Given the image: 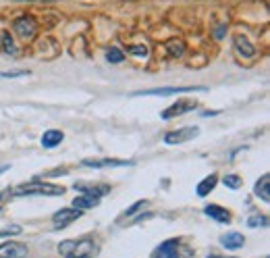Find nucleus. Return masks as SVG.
<instances>
[{"mask_svg": "<svg viewBox=\"0 0 270 258\" xmlns=\"http://www.w3.org/2000/svg\"><path fill=\"white\" fill-rule=\"evenodd\" d=\"M58 252H61L63 258H89L96 252V244L92 238L65 240L58 244Z\"/></svg>", "mask_w": 270, "mask_h": 258, "instance_id": "1", "label": "nucleus"}, {"mask_svg": "<svg viewBox=\"0 0 270 258\" xmlns=\"http://www.w3.org/2000/svg\"><path fill=\"white\" fill-rule=\"evenodd\" d=\"M65 187L61 185H54V183H46V181H34V183H25L19 185L13 196L23 198V196H63Z\"/></svg>", "mask_w": 270, "mask_h": 258, "instance_id": "2", "label": "nucleus"}, {"mask_svg": "<svg viewBox=\"0 0 270 258\" xmlns=\"http://www.w3.org/2000/svg\"><path fill=\"white\" fill-rule=\"evenodd\" d=\"M185 92H206V88H204V85L156 88V90H139V92H133V96H175V94H185Z\"/></svg>", "mask_w": 270, "mask_h": 258, "instance_id": "3", "label": "nucleus"}, {"mask_svg": "<svg viewBox=\"0 0 270 258\" xmlns=\"http://www.w3.org/2000/svg\"><path fill=\"white\" fill-rule=\"evenodd\" d=\"M200 134V127H181V129H175V132H168L164 136V144L168 146H177V144H183V142H189L193 138H198Z\"/></svg>", "mask_w": 270, "mask_h": 258, "instance_id": "4", "label": "nucleus"}, {"mask_svg": "<svg viewBox=\"0 0 270 258\" xmlns=\"http://www.w3.org/2000/svg\"><path fill=\"white\" fill-rule=\"evenodd\" d=\"M13 29H15V34H17L19 38H23V40H32V38L38 34V23H36L34 17L25 15V17H19V19L13 23Z\"/></svg>", "mask_w": 270, "mask_h": 258, "instance_id": "5", "label": "nucleus"}, {"mask_svg": "<svg viewBox=\"0 0 270 258\" xmlns=\"http://www.w3.org/2000/svg\"><path fill=\"white\" fill-rule=\"evenodd\" d=\"M195 109H198V102H191V100H181V102L170 104L166 111H162V113H160V117H162L164 121H168V119L181 117V115H185V113H189V111H195Z\"/></svg>", "mask_w": 270, "mask_h": 258, "instance_id": "6", "label": "nucleus"}, {"mask_svg": "<svg viewBox=\"0 0 270 258\" xmlns=\"http://www.w3.org/2000/svg\"><path fill=\"white\" fill-rule=\"evenodd\" d=\"M83 214V210H79V208H63V210H58V212H54V217H52V223H54V227L58 229V227H67V225H71L73 221H77L79 217Z\"/></svg>", "mask_w": 270, "mask_h": 258, "instance_id": "7", "label": "nucleus"}, {"mask_svg": "<svg viewBox=\"0 0 270 258\" xmlns=\"http://www.w3.org/2000/svg\"><path fill=\"white\" fill-rule=\"evenodd\" d=\"M81 165L92 169H104V167H127L131 163L129 160H118V158H85Z\"/></svg>", "mask_w": 270, "mask_h": 258, "instance_id": "8", "label": "nucleus"}, {"mask_svg": "<svg viewBox=\"0 0 270 258\" xmlns=\"http://www.w3.org/2000/svg\"><path fill=\"white\" fill-rule=\"evenodd\" d=\"M27 254V246L21 242H7L0 246V258H23Z\"/></svg>", "mask_w": 270, "mask_h": 258, "instance_id": "9", "label": "nucleus"}, {"mask_svg": "<svg viewBox=\"0 0 270 258\" xmlns=\"http://www.w3.org/2000/svg\"><path fill=\"white\" fill-rule=\"evenodd\" d=\"M179 240H166L164 244H160V248L156 250L154 258H181V252H179Z\"/></svg>", "mask_w": 270, "mask_h": 258, "instance_id": "10", "label": "nucleus"}, {"mask_svg": "<svg viewBox=\"0 0 270 258\" xmlns=\"http://www.w3.org/2000/svg\"><path fill=\"white\" fill-rule=\"evenodd\" d=\"M204 214L210 217V219H214L216 223H231V212L223 206H216V204H208L204 208Z\"/></svg>", "mask_w": 270, "mask_h": 258, "instance_id": "11", "label": "nucleus"}, {"mask_svg": "<svg viewBox=\"0 0 270 258\" xmlns=\"http://www.w3.org/2000/svg\"><path fill=\"white\" fill-rule=\"evenodd\" d=\"M220 244L227 248V250H239L243 244H246V238L237 231H231V233H225L220 235Z\"/></svg>", "mask_w": 270, "mask_h": 258, "instance_id": "12", "label": "nucleus"}, {"mask_svg": "<svg viewBox=\"0 0 270 258\" xmlns=\"http://www.w3.org/2000/svg\"><path fill=\"white\" fill-rule=\"evenodd\" d=\"M75 189H79L81 193H87V196H94V198H102L110 191L108 185H85V183H75Z\"/></svg>", "mask_w": 270, "mask_h": 258, "instance_id": "13", "label": "nucleus"}, {"mask_svg": "<svg viewBox=\"0 0 270 258\" xmlns=\"http://www.w3.org/2000/svg\"><path fill=\"white\" fill-rule=\"evenodd\" d=\"M216 183H218V175H216V173H212V175H208L206 179H202V181L198 183V189H195L198 196H200V198L208 196V193L216 187Z\"/></svg>", "mask_w": 270, "mask_h": 258, "instance_id": "14", "label": "nucleus"}, {"mask_svg": "<svg viewBox=\"0 0 270 258\" xmlns=\"http://www.w3.org/2000/svg\"><path fill=\"white\" fill-rule=\"evenodd\" d=\"M268 183H270V175H268V173H264V175L256 181V187H254L256 196H258V198H262L264 202H270V189H268Z\"/></svg>", "mask_w": 270, "mask_h": 258, "instance_id": "15", "label": "nucleus"}, {"mask_svg": "<svg viewBox=\"0 0 270 258\" xmlns=\"http://www.w3.org/2000/svg\"><path fill=\"white\" fill-rule=\"evenodd\" d=\"M63 132H58V129H48V132H44V136H42V146L44 148H54V146H58L63 142Z\"/></svg>", "mask_w": 270, "mask_h": 258, "instance_id": "16", "label": "nucleus"}, {"mask_svg": "<svg viewBox=\"0 0 270 258\" xmlns=\"http://www.w3.org/2000/svg\"><path fill=\"white\" fill-rule=\"evenodd\" d=\"M235 48H237L239 54H241V56H248V58H252V56L256 54V48L250 44V40H248L246 36H235Z\"/></svg>", "mask_w": 270, "mask_h": 258, "instance_id": "17", "label": "nucleus"}, {"mask_svg": "<svg viewBox=\"0 0 270 258\" xmlns=\"http://www.w3.org/2000/svg\"><path fill=\"white\" fill-rule=\"evenodd\" d=\"M100 204V198H94V196H87V193H83V196H77L73 200V208H79V210H87V208H94Z\"/></svg>", "mask_w": 270, "mask_h": 258, "instance_id": "18", "label": "nucleus"}, {"mask_svg": "<svg viewBox=\"0 0 270 258\" xmlns=\"http://www.w3.org/2000/svg\"><path fill=\"white\" fill-rule=\"evenodd\" d=\"M166 50L170 52V56H183V52H185V44H183V40L173 38V40L166 42Z\"/></svg>", "mask_w": 270, "mask_h": 258, "instance_id": "19", "label": "nucleus"}, {"mask_svg": "<svg viewBox=\"0 0 270 258\" xmlns=\"http://www.w3.org/2000/svg\"><path fill=\"white\" fill-rule=\"evenodd\" d=\"M3 46H5V52H7V54H17V48H15L13 38H11L9 34L3 36Z\"/></svg>", "mask_w": 270, "mask_h": 258, "instance_id": "20", "label": "nucleus"}, {"mask_svg": "<svg viewBox=\"0 0 270 258\" xmlns=\"http://www.w3.org/2000/svg\"><path fill=\"white\" fill-rule=\"evenodd\" d=\"M106 58H108L110 62H121V60L125 58V54H123L121 50H118V48H110L108 54H106Z\"/></svg>", "mask_w": 270, "mask_h": 258, "instance_id": "21", "label": "nucleus"}, {"mask_svg": "<svg viewBox=\"0 0 270 258\" xmlns=\"http://www.w3.org/2000/svg\"><path fill=\"white\" fill-rule=\"evenodd\" d=\"M225 185H229L231 189H239L241 179H239V175H225Z\"/></svg>", "mask_w": 270, "mask_h": 258, "instance_id": "22", "label": "nucleus"}, {"mask_svg": "<svg viewBox=\"0 0 270 258\" xmlns=\"http://www.w3.org/2000/svg\"><path fill=\"white\" fill-rule=\"evenodd\" d=\"M21 233V227L19 225H11L7 229H0V238H7V235H19Z\"/></svg>", "mask_w": 270, "mask_h": 258, "instance_id": "23", "label": "nucleus"}, {"mask_svg": "<svg viewBox=\"0 0 270 258\" xmlns=\"http://www.w3.org/2000/svg\"><path fill=\"white\" fill-rule=\"evenodd\" d=\"M268 221H266V217H252L250 221H248V225H250V227H264V225H266Z\"/></svg>", "mask_w": 270, "mask_h": 258, "instance_id": "24", "label": "nucleus"}, {"mask_svg": "<svg viewBox=\"0 0 270 258\" xmlns=\"http://www.w3.org/2000/svg\"><path fill=\"white\" fill-rule=\"evenodd\" d=\"M141 206H145V200H137V202H135L131 208H127V212H125V214H127V217H131V214H133V212H137Z\"/></svg>", "mask_w": 270, "mask_h": 258, "instance_id": "25", "label": "nucleus"}, {"mask_svg": "<svg viewBox=\"0 0 270 258\" xmlns=\"http://www.w3.org/2000/svg\"><path fill=\"white\" fill-rule=\"evenodd\" d=\"M131 52H133L135 56H145V54H148V48H145V46H131Z\"/></svg>", "mask_w": 270, "mask_h": 258, "instance_id": "26", "label": "nucleus"}, {"mask_svg": "<svg viewBox=\"0 0 270 258\" xmlns=\"http://www.w3.org/2000/svg\"><path fill=\"white\" fill-rule=\"evenodd\" d=\"M27 71H19V73H0V77H25Z\"/></svg>", "mask_w": 270, "mask_h": 258, "instance_id": "27", "label": "nucleus"}, {"mask_svg": "<svg viewBox=\"0 0 270 258\" xmlns=\"http://www.w3.org/2000/svg\"><path fill=\"white\" fill-rule=\"evenodd\" d=\"M7 169H11L9 165H5V167H0V175H3V173H7Z\"/></svg>", "mask_w": 270, "mask_h": 258, "instance_id": "28", "label": "nucleus"}, {"mask_svg": "<svg viewBox=\"0 0 270 258\" xmlns=\"http://www.w3.org/2000/svg\"><path fill=\"white\" fill-rule=\"evenodd\" d=\"M208 258H225V256H216V254H210Z\"/></svg>", "mask_w": 270, "mask_h": 258, "instance_id": "29", "label": "nucleus"}, {"mask_svg": "<svg viewBox=\"0 0 270 258\" xmlns=\"http://www.w3.org/2000/svg\"><path fill=\"white\" fill-rule=\"evenodd\" d=\"M0 200H3V193H0ZM0 208H3V202H0Z\"/></svg>", "mask_w": 270, "mask_h": 258, "instance_id": "30", "label": "nucleus"}]
</instances>
